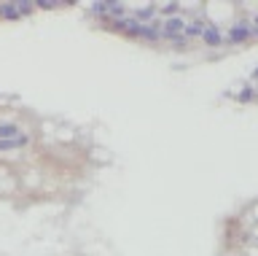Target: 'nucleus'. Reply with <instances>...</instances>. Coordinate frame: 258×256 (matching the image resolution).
Wrapping results in <instances>:
<instances>
[{
    "label": "nucleus",
    "instance_id": "obj_1",
    "mask_svg": "<svg viewBox=\"0 0 258 256\" xmlns=\"http://www.w3.org/2000/svg\"><path fill=\"white\" fill-rule=\"evenodd\" d=\"M250 38H253V25H250L247 17L231 22V27L226 30V43H229V46H239V43L250 41Z\"/></svg>",
    "mask_w": 258,
    "mask_h": 256
},
{
    "label": "nucleus",
    "instance_id": "obj_8",
    "mask_svg": "<svg viewBox=\"0 0 258 256\" xmlns=\"http://www.w3.org/2000/svg\"><path fill=\"white\" fill-rule=\"evenodd\" d=\"M255 92H258V86H255Z\"/></svg>",
    "mask_w": 258,
    "mask_h": 256
},
{
    "label": "nucleus",
    "instance_id": "obj_6",
    "mask_svg": "<svg viewBox=\"0 0 258 256\" xmlns=\"http://www.w3.org/2000/svg\"><path fill=\"white\" fill-rule=\"evenodd\" d=\"M255 94H258V92L253 89V86H245V89L239 92V103H250V100L255 97Z\"/></svg>",
    "mask_w": 258,
    "mask_h": 256
},
{
    "label": "nucleus",
    "instance_id": "obj_3",
    "mask_svg": "<svg viewBox=\"0 0 258 256\" xmlns=\"http://www.w3.org/2000/svg\"><path fill=\"white\" fill-rule=\"evenodd\" d=\"M22 17H24V14H22L19 3H0V19L14 22V19H22Z\"/></svg>",
    "mask_w": 258,
    "mask_h": 256
},
{
    "label": "nucleus",
    "instance_id": "obj_7",
    "mask_svg": "<svg viewBox=\"0 0 258 256\" xmlns=\"http://www.w3.org/2000/svg\"><path fill=\"white\" fill-rule=\"evenodd\" d=\"M253 78H258V68H255V70H253Z\"/></svg>",
    "mask_w": 258,
    "mask_h": 256
},
{
    "label": "nucleus",
    "instance_id": "obj_5",
    "mask_svg": "<svg viewBox=\"0 0 258 256\" xmlns=\"http://www.w3.org/2000/svg\"><path fill=\"white\" fill-rule=\"evenodd\" d=\"M24 146H30V138H27V135H22V138H16V140H0V154H3V151L24 148Z\"/></svg>",
    "mask_w": 258,
    "mask_h": 256
},
{
    "label": "nucleus",
    "instance_id": "obj_4",
    "mask_svg": "<svg viewBox=\"0 0 258 256\" xmlns=\"http://www.w3.org/2000/svg\"><path fill=\"white\" fill-rule=\"evenodd\" d=\"M16 138H22L19 124L16 122H0V140H16Z\"/></svg>",
    "mask_w": 258,
    "mask_h": 256
},
{
    "label": "nucleus",
    "instance_id": "obj_2",
    "mask_svg": "<svg viewBox=\"0 0 258 256\" xmlns=\"http://www.w3.org/2000/svg\"><path fill=\"white\" fill-rule=\"evenodd\" d=\"M202 43L210 46V49H215V46H223L226 43V33L218 25H207L205 33H202Z\"/></svg>",
    "mask_w": 258,
    "mask_h": 256
}]
</instances>
